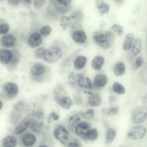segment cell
<instances>
[{"instance_id":"cell-1","label":"cell","mask_w":147,"mask_h":147,"mask_svg":"<svg viewBox=\"0 0 147 147\" xmlns=\"http://www.w3.org/2000/svg\"><path fill=\"white\" fill-rule=\"evenodd\" d=\"M44 113L41 111H37L30 114L25 118L14 129L13 133L18 135L24 131L32 124L39 121L43 117Z\"/></svg>"},{"instance_id":"cell-2","label":"cell","mask_w":147,"mask_h":147,"mask_svg":"<svg viewBox=\"0 0 147 147\" xmlns=\"http://www.w3.org/2000/svg\"><path fill=\"white\" fill-rule=\"evenodd\" d=\"M93 37L97 44L103 49H107L112 46L114 42L115 36L112 32L108 30L105 32L95 34Z\"/></svg>"},{"instance_id":"cell-3","label":"cell","mask_w":147,"mask_h":147,"mask_svg":"<svg viewBox=\"0 0 147 147\" xmlns=\"http://www.w3.org/2000/svg\"><path fill=\"white\" fill-rule=\"evenodd\" d=\"M133 122L139 123L144 121L147 119V108L145 107L139 106L135 108L131 112Z\"/></svg>"},{"instance_id":"cell-4","label":"cell","mask_w":147,"mask_h":147,"mask_svg":"<svg viewBox=\"0 0 147 147\" xmlns=\"http://www.w3.org/2000/svg\"><path fill=\"white\" fill-rule=\"evenodd\" d=\"M63 54L61 49L54 46L47 50L44 60L49 63L56 62L60 59L62 57Z\"/></svg>"},{"instance_id":"cell-5","label":"cell","mask_w":147,"mask_h":147,"mask_svg":"<svg viewBox=\"0 0 147 147\" xmlns=\"http://www.w3.org/2000/svg\"><path fill=\"white\" fill-rule=\"evenodd\" d=\"M54 135L55 138L63 144H65L68 140L69 133L64 126L60 125L55 129Z\"/></svg>"},{"instance_id":"cell-6","label":"cell","mask_w":147,"mask_h":147,"mask_svg":"<svg viewBox=\"0 0 147 147\" xmlns=\"http://www.w3.org/2000/svg\"><path fill=\"white\" fill-rule=\"evenodd\" d=\"M146 132V128L142 126L139 125L133 127L128 133L127 136L131 140H136L142 138Z\"/></svg>"},{"instance_id":"cell-7","label":"cell","mask_w":147,"mask_h":147,"mask_svg":"<svg viewBox=\"0 0 147 147\" xmlns=\"http://www.w3.org/2000/svg\"><path fill=\"white\" fill-rule=\"evenodd\" d=\"M3 88L6 95L9 98H13L17 94L18 89L17 85L15 83L8 82L3 85Z\"/></svg>"},{"instance_id":"cell-8","label":"cell","mask_w":147,"mask_h":147,"mask_svg":"<svg viewBox=\"0 0 147 147\" xmlns=\"http://www.w3.org/2000/svg\"><path fill=\"white\" fill-rule=\"evenodd\" d=\"M90 129V126L87 123L82 122L79 123L75 127V132L78 136L84 139L87 132Z\"/></svg>"},{"instance_id":"cell-9","label":"cell","mask_w":147,"mask_h":147,"mask_svg":"<svg viewBox=\"0 0 147 147\" xmlns=\"http://www.w3.org/2000/svg\"><path fill=\"white\" fill-rule=\"evenodd\" d=\"M42 42V38L41 35L38 32H34L30 36L28 44L30 47L35 48L39 46Z\"/></svg>"},{"instance_id":"cell-10","label":"cell","mask_w":147,"mask_h":147,"mask_svg":"<svg viewBox=\"0 0 147 147\" xmlns=\"http://www.w3.org/2000/svg\"><path fill=\"white\" fill-rule=\"evenodd\" d=\"M16 42V38L13 36L7 34L2 37L0 40V44L3 47L10 48L13 47Z\"/></svg>"},{"instance_id":"cell-11","label":"cell","mask_w":147,"mask_h":147,"mask_svg":"<svg viewBox=\"0 0 147 147\" xmlns=\"http://www.w3.org/2000/svg\"><path fill=\"white\" fill-rule=\"evenodd\" d=\"M13 54L10 50L3 49L0 51V61L7 64L10 63L13 57Z\"/></svg>"},{"instance_id":"cell-12","label":"cell","mask_w":147,"mask_h":147,"mask_svg":"<svg viewBox=\"0 0 147 147\" xmlns=\"http://www.w3.org/2000/svg\"><path fill=\"white\" fill-rule=\"evenodd\" d=\"M50 1L56 10L60 13H66L71 9V6L69 4L67 5L62 4L58 2L57 0H52Z\"/></svg>"},{"instance_id":"cell-13","label":"cell","mask_w":147,"mask_h":147,"mask_svg":"<svg viewBox=\"0 0 147 147\" xmlns=\"http://www.w3.org/2000/svg\"><path fill=\"white\" fill-rule=\"evenodd\" d=\"M36 138L35 135L28 133L24 135L22 138V142L26 147H31L35 144Z\"/></svg>"},{"instance_id":"cell-14","label":"cell","mask_w":147,"mask_h":147,"mask_svg":"<svg viewBox=\"0 0 147 147\" xmlns=\"http://www.w3.org/2000/svg\"><path fill=\"white\" fill-rule=\"evenodd\" d=\"M72 37L73 40L77 43H82L86 40L87 36L85 33L81 30H77L72 34Z\"/></svg>"},{"instance_id":"cell-15","label":"cell","mask_w":147,"mask_h":147,"mask_svg":"<svg viewBox=\"0 0 147 147\" xmlns=\"http://www.w3.org/2000/svg\"><path fill=\"white\" fill-rule=\"evenodd\" d=\"M108 79L107 76L103 74H98L96 75L93 79V82L94 85L97 87H102L107 84Z\"/></svg>"},{"instance_id":"cell-16","label":"cell","mask_w":147,"mask_h":147,"mask_svg":"<svg viewBox=\"0 0 147 147\" xmlns=\"http://www.w3.org/2000/svg\"><path fill=\"white\" fill-rule=\"evenodd\" d=\"M105 60L104 58L100 56H96L91 63L92 67L97 70H100L104 64Z\"/></svg>"},{"instance_id":"cell-17","label":"cell","mask_w":147,"mask_h":147,"mask_svg":"<svg viewBox=\"0 0 147 147\" xmlns=\"http://www.w3.org/2000/svg\"><path fill=\"white\" fill-rule=\"evenodd\" d=\"M45 71V67L42 64L37 63L34 65L31 69L32 75L34 76H39L42 75Z\"/></svg>"},{"instance_id":"cell-18","label":"cell","mask_w":147,"mask_h":147,"mask_svg":"<svg viewBox=\"0 0 147 147\" xmlns=\"http://www.w3.org/2000/svg\"><path fill=\"white\" fill-rule=\"evenodd\" d=\"M87 62L86 57L83 56H79L76 57L74 61L75 68L78 70H80L85 66Z\"/></svg>"},{"instance_id":"cell-19","label":"cell","mask_w":147,"mask_h":147,"mask_svg":"<svg viewBox=\"0 0 147 147\" xmlns=\"http://www.w3.org/2000/svg\"><path fill=\"white\" fill-rule=\"evenodd\" d=\"M79 86L82 87L90 89L92 88V82L89 78L84 76L80 77L78 80Z\"/></svg>"},{"instance_id":"cell-20","label":"cell","mask_w":147,"mask_h":147,"mask_svg":"<svg viewBox=\"0 0 147 147\" xmlns=\"http://www.w3.org/2000/svg\"><path fill=\"white\" fill-rule=\"evenodd\" d=\"M88 102L89 105L91 107L98 106L101 102V98L97 94H92L88 97Z\"/></svg>"},{"instance_id":"cell-21","label":"cell","mask_w":147,"mask_h":147,"mask_svg":"<svg viewBox=\"0 0 147 147\" xmlns=\"http://www.w3.org/2000/svg\"><path fill=\"white\" fill-rule=\"evenodd\" d=\"M3 144L4 147H15L17 144L16 139L13 136H7L3 139Z\"/></svg>"},{"instance_id":"cell-22","label":"cell","mask_w":147,"mask_h":147,"mask_svg":"<svg viewBox=\"0 0 147 147\" xmlns=\"http://www.w3.org/2000/svg\"><path fill=\"white\" fill-rule=\"evenodd\" d=\"M125 71V65L123 63L119 62L116 64L114 68V73L116 76H121L124 74Z\"/></svg>"},{"instance_id":"cell-23","label":"cell","mask_w":147,"mask_h":147,"mask_svg":"<svg viewBox=\"0 0 147 147\" xmlns=\"http://www.w3.org/2000/svg\"><path fill=\"white\" fill-rule=\"evenodd\" d=\"M58 101L60 107L65 109H69L72 104L71 100L67 97H63L59 99Z\"/></svg>"},{"instance_id":"cell-24","label":"cell","mask_w":147,"mask_h":147,"mask_svg":"<svg viewBox=\"0 0 147 147\" xmlns=\"http://www.w3.org/2000/svg\"><path fill=\"white\" fill-rule=\"evenodd\" d=\"M133 38L134 35L131 33H129L126 35L123 44L124 50L128 51L130 49Z\"/></svg>"},{"instance_id":"cell-25","label":"cell","mask_w":147,"mask_h":147,"mask_svg":"<svg viewBox=\"0 0 147 147\" xmlns=\"http://www.w3.org/2000/svg\"><path fill=\"white\" fill-rule=\"evenodd\" d=\"M72 24L71 19L68 17L65 16L61 18L60 25L63 30H66L72 25Z\"/></svg>"},{"instance_id":"cell-26","label":"cell","mask_w":147,"mask_h":147,"mask_svg":"<svg viewBox=\"0 0 147 147\" xmlns=\"http://www.w3.org/2000/svg\"><path fill=\"white\" fill-rule=\"evenodd\" d=\"M142 47L140 39L137 38L135 39L132 46V51L135 56L140 52Z\"/></svg>"},{"instance_id":"cell-27","label":"cell","mask_w":147,"mask_h":147,"mask_svg":"<svg viewBox=\"0 0 147 147\" xmlns=\"http://www.w3.org/2000/svg\"><path fill=\"white\" fill-rule=\"evenodd\" d=\"M116 135V132L114 129L110 128L107 131L105 143L109 144L114 139Z\"/></svg>"},{"instance_id":"cell-28","label":"cell","mask_w":147,"mask_h":147,"mask_svg":"<svg viewBox=\"0 0 147 147\" xmlns=\"http://www.w3.org/2000/svg\"><path fill=\"white\" fill-rule=\"evenodd\" d=\"M80 118L77 115H74L71 116L68 120V124L71 127H76L80 122Z\"/></svg>"},{"instance_id":"cell-29","label":"cell","mask_w":147,"mask_h":147,"mask_svg":"<svg viewBox=\"0 0 147 147\" xmlns=\"http://www.w3.org/2000/svg\"><path fill=\"white\" fill-rule=\"evenodd\" d=\"M113 91L116 93L119 94H123L125 92V90L121 84L119 82H115L114 83L112 86Z\"/></svg>"},{"instance_id":"cell-30","label":"cell","mask_w":147,"mask_h":147,"mask_svg":"<svg viewBox=\"0 0 147 147\" xmlns=\"http://www.w3.org/2000/svg\"><path fill=\"white\" fill-rule=\"evenodd\" d=\"M98 136L97 130L95 128L90 129L87 133L86 135V139L90 140H96Z\"/></svg>"},{"instance_id":"cell-31","label":"cell","mask_w":147,"mask_h":147,"mask_svg":"<svg viewBox=\"0 0 147 147\" xmlns=\"http://www.w3.org/2000/svg\"><path fill=\"white\" fill-rule=\"evenodd\" d=\"M44 124L41 121H38L32 124L30 126L31 130L36 132H40L43 129Z\"/></svg>"},{"instance_id":"cell-32","label":"cell","mask_w":147,"mask_h":147,"mask_svg":"<svg viewBox=\"0 0 147 147\" xmlns=\"http://www.w3.org/2000/svg\"><path fill=\"white\" fill-rule=\"evenodd\" d=\"M47 50L43 47L39 48L35 50V55L37 57L44 59L47 53Z\"/></svg>"},{"instance_id":"cell-33","label":"cell","mask_w":147,"mask_h":147,"mask_svg":"<svg viewBox=\"0 0 147 147\" xmlns=\"http://www.w3.org/2000/svg\"><path fill=\"white\" fill-rule=\"evenodd\" d=\"M51 31V27L48 25H46L41 28L40 32L42 35L44 37H47L50 34Z\"/></svg>"},{"instance_id":"cell-34","label":"cell","mask_w":147,"mask_h":147,"mask_svg":"<svg viewBox=\"0 0 147 147\" xmlns=\"http://www.w3.org/2000/svg\"><path fill=\"white\" fill-rule=\"evenodd\" d=\"M111 28L119 36H121L123 34V28L122 26L120 25L117 24H114L112 26Z\"/></svg>"},{"instance_id":"cell-35","label":"cell","mask_w":147,"mask_h":147,"mask_svg":"<svg viewBox=\"0 0 147 147\" xmlns=\"http://www.w3.org/2000/svg\"><path fill=\"white\" fill-rule=\"evenodd\" d=\"M97 8L100 13L101 14L107 13L109 9V6L107 3H102L97 6Z\"/></svg>"},{"instance_id":"cell-36","label":"cell","mask_w":147,"mask_h":147,"mask_svg":"<svg viewBox=\"0 0 147 147\" xmlns=\"http://www.w3.org/2000/svg\"><path fill=\"white\" fill-rule=\"evenodd\" d=\"M9 26L7 23H3L0 24V34H6L9 30Z\"/></svg>"},{"instance_id":"cell-37","label":"cell","mask_w":147,"mask_h":147,"mask_svg":"<svg viewBox=\"0 0 147 147\" xmlns=\"http://www.w3.org/2000/svg\"><path fill=\"white\" fill-rule=\"evenodd\" d=\"M83 14L80 11H74L71 16V17L72 19L78 20H81L83 18Z\"/></svg>"},{"instance_id":"cell-38","label":"cell","mask_w":147,"mask_h":147,"mask_svg":"<svg viewBox=\"0 0 147 147\" xmlns=\"http://www.w3.org/2000/svg\"><path fill=\"white\" fill-rule=\"evenodd\" d=\"M94 111L92 109H89L84 114V116L88 119H92L94 116Z\"/></svg>"},{"instance_id":"cell-39","label":"cell","mask_w":147,"mask_h":147,"mask_svg":"<svg viewBox=\"0 0 147 147\" xmlns=\"http://www.w3.org/2000/svg\"><path fill=\"white\" fill-rule=\"evenodd\" d=\"M118 112V110L117 108L114 107H110L108 110L107 115L110 116H113L116 115Z\"/></svg>"},{"instance_id":"cell-40","label":"cell","mask_w":147,"mask_h":147,"mask_svg":"<svg viewBox=\"0 0 147 147\" xmlns=\"http://www.w3.org/2000/svg\"><path fill=\"white\" fill-rule=\"evenodd\" d=\"M45 1L44 0H36L34 2V7L37 9H39L45 3Z\"/></svg>"},{"instance_id":"cell-41","label":"cell","mask_w":147,"mask_h":147,"mask_svg":"<svg viewBox=\"0 0 147 147\" xmlns=\"http://www.w3.org/2000/svg\"><path fill=\"white\" fill-rule=\"evenodd\" d=\"M143 61V59L141 57H137L135 61L134 66L135 69H137L140 67L142 65Z\"/></svg>"},{"instance_id":"cell-42","label":"cell","mask_w":147,"mask_h":147,"mask_svg":"<svg viewBox=\"0 0 147 147\" xmlns=\"http://www.w3.org/2000/svg\"><path fill=\"white\" fill-rule=\"evenodd\" d=\"M8 3L10 5L13 6H16L19 4L20 1L19 0H8Z\"/></svg>"},{"instance_id":"cell-43","label":"cell","mask_w":147,"mask_h":147,"mask_svg":"<svg viewBox=\"0 0 147 147\" xmlns=\"http://www.w3.org/2000/svg\"><path fill=\"white\" fill-rule=\"evenodd\" d=\"M50 115L53 120L55 121L58 120L59 118V115L54 112L51 113Z\"/></svg>"},{"instance_id":"cell-44","label":"cell","mask_w":147,"mask_h":147,"mask_svg":"<svg viewBox=\"0 0 147 147\" xmlns=\"http://www.w3.org/2000/svg\"><path fill=\"white\" fill-rule=\"evenodd\" d=\"M67 147H81V146L77 142H72L68 144Z\"/></svg>"},{"instance_id":"cell-45","label":"cell","mask_w":147,"mask_h":147,"mask_svg":"<svg viewBox=\"0 0 147 147\" xmlns=\"http://www.w3.org/2000/svg\"><path fill=\"white\" fill-rule=\"evenodd\" d=\"M59 3L64 5H67L69 4L71 1V0H57Z\"/></svg>"},{"instance_id":"cell-46","label":"cell","mask_w":147,"mask_h":147,"mask_svg":"<svg viewBox=\"0 0 147 147\" xmlns=\"http://www.w3.org/2000/svg\"><path fill=\"white\" fill-rule=\"evenodd\" d=\"M115 98L114 96H109V99L110 102H112L115 101Z\"/></svg>"},{"instance_id":"cell-47","label":"cell","mask_w":147,"mask_h":147,"mask_svg":"<svg viewBox=\"0 0 147 147\" xmlns=\"http://www.w3.org/2000/svg\"><path fill=\"white\" fill-rule=\"evenodd\" d=\"M26 4H30L32 3V1L29 0H26L23 1Z\"/></svg>"},{"instance_id":"cell-48","label":"cell","mask_w":147,"mask_h":147,"mask_svg":"<svg viewBox=\"0 0 147 147\" xmlns=\"http://www.w3.org/2000/svg\"><path fill=\"white\" fill-rule=\"evenodd\" d=\"M85 92L86 93H87L90 95H91V94H92V92L89 91H85Z\"/></svg>"},{"instance_id":"cell-49","label":"cell","mask_w":147,"mask_h":147,"mask_svg":"<svg viewBox=\"0 0 147 147\" xmlns=\"http://www.w3.org/2000/svg\"><path fill=\"white\" fill-rule=\"evenodd\" d=\"M3 106V103L0 100V110L1 109Z\"/></svg>"},{"instance_id":"cell-50","label":"cell","mask_w":147,"mask_h":147,"mask_svg":"<svg viewBox=\"0 0 147 147\" xmlns=\"http://www.w3.org/2000/svg\"><path fill=\"white\" fill-rule=\"evenodd\" d=\"M38 147H48L47 146L45 145H41L39 146Z\"/></svg>"}]
</instances>
